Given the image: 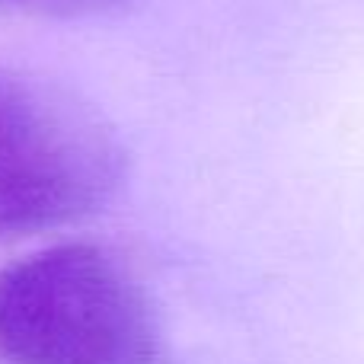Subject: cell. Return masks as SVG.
<instances>
[{
  "label": "cell",
  "mask_w": 364,
  "mask_h": 364,
  "mask_svg": "<svg viewBox=\"0 0 364 364\" xmlns=\"http://www.w3.org/2000/svg\"><path fill=\"white\" fill-rule=\"evenodd\" d=\"M125 176L112 125L77 93L0 70V237L100 211Z\"/></svg>",
  "instance_id": "7a4b0ae2"
},
{
  "label": "cell",
  "mask_w": 364,
  "mask_h": 364,
  "mask_svg": "<svg viewBox=\"0 0 364 364\" xmlns=\"http://www.w3.org/2000/svg\"><path fill=\"white\" fill-rule=\"evenodd\" d=\"M128 0H0V10L36 13V16H90L122 6Z\"/></svg>",
  "instance_id": "3957f363"
},
{
  "label": "cell",
  "mask_w": 364,
  "mask_h": 364,
  "mask_svg": "<svg viewBox=\"0 0 364 364\" xmlns=\"http://www.w3.org/2000/svg\"><path fill=\"white\" fill-rule=\"evenodd\" d=\"M10 364H164V329L132 272L93 243H61L0 272Z\"/></svg>",
  "instance_id": "6da1fadb"
}]
</instances>
